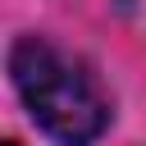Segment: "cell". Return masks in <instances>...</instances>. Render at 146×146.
Instances as JSON below:
<instances>
[{
  "label": "cell",
  "mask_w": 146,
  "mask_h": 146,
  "mask_svg": "<svg viewBox=\"0 0 146 146\" xmlns=\"http://www.w3.org/2000/svg\"><path fill=\"white\" fill-rule=\"evenodd\" d=\"M5 146H18V141H5Z\"/></svg>",
  "instance_id": "cell-2"
},
{
  "label": "cell",
  "mask_w": 146,
  "mask_h": 146,
  "mask_svg": "<svg viewBox=\"0 0 146 146\" xmlns=\"http://www.w3.org/2000/svg\"><path fill=\"white\" fill-rule=\"evenodd\" d=\"M9 73H14V87H18L23 105L32 110V119L50 137H59L68 146H87L105 132V123H110L105 96L50 41L18 36L14 50H9Z\"/></svg>",
  "instance_id": "cell-1"
}]
</instances>
